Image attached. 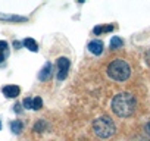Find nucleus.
I'll return each mask as SVG.
<instances>
[{
    "label": "nucleus",
    "mask_w": 150,
    "mask_h": 141,
    "mask_svg": "<svg viewBox=\"0 0 150 141\" xmlns=\"http://www.w3.org/2000/svg\"><path fill=\"white\" fill-rule=\"evenodd\" d=\"M135 97L131 93H119L112 99V110L119 118H129L135 112Z\"/></svg>",
    "instance_id": "nucleus-1"
},
{
    "label": "nucleus",
    "mask_w": 150,
    "mask_h": 141,
    "mask_svg": "<svg viewBox=\"0 0 150 141\" xmlns=\"http://www.w3.org/2000/svg\"><path fill=\"white\" fill-rule=\"evenodd\" d=\"M108 75L113 80V81H125L129 78L131 75V68L129 65L122 60V59H115L113 62H110V65L108 66Z\"/></svg>",
    "instance_id": "nucleus-2"
},
{
    "label": "nucleus",
    "mask_w": 150,
    "mask_h": 141,
    "mask_svg": "<svg viewBox=\"0 0 150 141\" xmlns=\"http://www.w3.org/2000/svg\"><path fill=\"white\" fill-rule=\"evenodd\" d=\"M93 129H94L97 137L109 138V137H112L115 134L116 126H115V122L109 116H100V118H97L93 122Z\"/></svg>",
    "instance_id": "nucleus-3"
},
{
    "label": "nucleus",
    "mask_w": 150,
    "mask_h": 141,
    "mask_svg": "<svg viewBox=\"0 0 150 141\" xmlns=\"http://www.w3.org/2000/svg\"><path fill=\"white\" fill-rule=\"evenodd\" d=\"M57 68H59V72H57V80L59 81H63L68 75V70H69V66H71V62L68 57H59L57 59Z\"/></svg>",
    "instance_id": "nucleus-4"
},
{
    "label": "nucleus",
    "mask_w": 150,
    "mask_h": 141,
    "mask_svg": "<svg viewBox=\"0 0 150 141\" xmlns=\"http://www.w3.org/2000/svg\"><path fill=\"white\" fill-rule=\"evenodd\" d=\"M2 93L8 97V99H16L21 93V88L18 85H5L2 88Z\"/></svg>",
    "instance_id": "nucleus-5"
},
{
    "label": "nucleus",
    "mask_w": 150,
    "mask_h": 141,
    "mask_svg": "<svg viewBox=\"0 0 150 141\" xmlns=\"http://www.w3.org/2000/svg\"><path fill=\"white\" fill-rule=\"evenodd\" d=\"M88 50L93 54H96V56L102 54L103 53V41L102 40H93V41H90L88 43Z\"/></svg>",
    "instance_id": "nucleus-6"
},
{
    "label": "nucleus",
    "mask_w": 150,
    "mask_h": 141,
    "mask_svg": "<svg viewBox=\"0 0 150 141\" xmlns=\"http://www.w3.org/2000/svg\"><path fill=\"white\" fill-rule=\"evenodd\" d=\"M50 75H52V63H50V62H47V63L43 66V69L40 70L38 78H40L41 81H46V80H49V78H50Z\"/></svg>",
    "instance_id": "nucleus-7"
},
{
    "label": "nucleus",
    "mask_w": 150,
    "mask_h": 141,
    "mask_svg": "<svg viewBox=\"0 0 150 141\" xmlns=\"http://www.w3.org/2000/svg\"><path fill=\"white\" fill-rule=\"evenodd\" d=\"M0 19L2 21H12V22H25V16H18V15H8V13H0Z\"/></svg>",
    "instance_id": "nucleus-8"
},
{
    "label": "nucleus",
    "mask_w": 150,
    "mask_h": 141,
    "mask_svg": "<svg viewBox=\"0 0 150 141\" xmlns=\"http://www.w3.org/2000/svg\"><path fill=\"white\" fill-rule=\"evenodd\" d=\"M22 44L28 49V50H31V51H38V44H37V41L35 40H33V38H25L24 41H22Z\"/></svg>",
    "instance_id": "nucleus-9"
},
{
    "label": "nucleus",
    "mask_w": 150,
    "mask_h": 141,
    "mask_svg": "<svg viewBox=\"0 0 150 141\" xmlns=\"http://www.w3.org/2000/svg\"><path fill=\"white\" fill-rule=\"evenodd\" d=\"M11 129H12V132H13V134H21V132H22V129H24V123H22L19 119L12 121V122H11Z\"/></svg>",
    "instance_id": "nucleus-10"
},
{
    "label": "nucleus",
    "mask_w": 150,
    "mask_h": 141,
    "mask_svg": "<svg viewBox=\"0 0 150 141\" xmlns=\"http://www.w3.org/2000/svg\"><path fill=\"white\" fill-rule=\"evenodd\" d=\"M124 46V41H122V38H119V37H112L110 38V49L112 50H116V49H119V47H122Z\"/></svg>",
    "instance_id": "nucleus-11"
},
{
    "label": "nucleus",
    "mask_w": 150,
    "mask_h": 141,
    "mask_svg": "<svg viewBox=\"0 0 150 141\" xmlns=\"http://www.w3.org/2000/svg\"><path fill=\"white\" fill-rule=\"evenodd\" d=\"M112 30H113L112 25H100V27H96L93 31H94V34L100 35V34H103V32H110Z\"/></svg>",
    "instance_id": "nucleus-12"
},
{
    "label": "nucleus",
    "mask_w": 150,
    "mask_h": 141,
    "mask_svg": "<svg viewBox=\"0 0 150 141\" xmlns=\"http://www.w3.org/2000/svg\"><path fill=\"white\" fill-rule=\"evenodd\" d=\"M43 107V100L40 97H34L33 99V110H40Z\"/></svg>",
    "instance_id": "nucleus-13"
},
{
    "label": "nucleus",
    "mask_w": 150,
    "mask_h": 141,
    "mask_svg": "<svg viewBox=\"0 0 150 141\" xmlns=\"http://www.w3.org/2000/svg\"><path fill=\"white\" fill-rule=\"evenodd\" d=\"M47 126H49V125H47L44 121H40V122H37V123L34 125V131H35V132H43L44 128L47 129Z\"/></svg>",
    "instance_id": "nucleus-14"
},
{
    "label": "nucleus",
    "mask_w": 150,
    "mask_h": 141,
    "mask_svg": "<svg viewBox=\"0 0 150 141\" xmlns=\"http://www.w3.org/2000/svg\"><path fill=\"white\" fill-rule=\"evenodd\" d=\"M0 54H8V43L3 40H0Z\"/></svg>",
    "instance_id": "nucleus-15"
},
{
    "label": "nucleus",
    "mask_w": 150,
    "mask_h": 141,
    "mask_svg": "<svg viewBox=\"0 0 150 141\" xmlns=\"http://www.w3.org/2000/svg\"><path fill=\"white\" fill-rule=\"evenodd\" d=\"M22 104H24V109H33V99H30V97L24 99Z\"/></svg>",
    "instance_id": "nucleus-16"
},
{
    "label": "nucleus",
    "mask_w": 150,
    "mask_h": 141,
    "mask_svg": "<svg viewBox=\"0 0 150 141\" xmlns=\"http://www.w3.org/2000/svg\"><path fill=\"white\" fill-rule=\"evenodd\" d=\"M144 59H146V63L150 66V49L146 51V56H144Z\"/></svg>",
    "instance_id": "nucleus-17"
},
{
    "label": "nucleus",
    "mask_w": 150,
    "mask_h": 141,
    "mask_svg": "<svg viewBox=\"0 0 150 141\" xmlns=\"http://www.w3.org/2000/svg\"><path fill=\"white\" fill-rule=\"evenodd\" d=\"M21 104H15V107H13V110L16 112V113H21V107H19Z\"/></svg>",
    "instance_id": "nucleus-18"
},
{
    "label": "nucleus",
    "mask_w": 150,
    "mask_h": 141,
    "mask_svg": "<svg viewBox=\"0 0 150 141\" xmlns=\"http://www.w3.org/2000/svg\"><path fill=\"white\" fill-rule=\"evenodd\" d=\"M146 132H147V134L150 135V122H149V123L146 125Z\"/></svg>",
    "instance_id": "nucleus-19"
},
{
    "label": "nucleus",
    "mask_w": 150,
    "mask_h": 141,
    "mask_svg": "<svg viewBox=\"0 0 150 141\" xmlns=\"http://www.w3.org/2000/svg\"><path fill=\"white\" fill-rule=\"evenodd\" d=\"M13 46H15L16 49H19V46H21V43H18V41H15V43H13Z\"/></svg>",
    "instance_id": "nucleus-20"
},
{
    "label": "nucleus",
    "mask_w": 150,
    "mask_h": 141,
    "mask_svg": "<svg viewBox=\"0 0 150 141\" xmlns=\"http://www.w3.org/2000/svg\"><path fill=\"white\" fill-rule=\"evenodd\" d=\"M5 60V54H0V63H2Z\"/></svg>",
    "instance_id": "nucleus-21"
},
{
    "label": "nucleus",
    "mask_w": 150,
    "mask_h": 141,
    "mask_svg": "<svg viewBox=\"0 0 150 141\" xmlns=\"http://www.w3.org/2000/svg\"><path fill=\"white\" fill-rule=\"evenodd\" d=\"M0 129H2V122H0Z\"/></svg>",
    "instance_id": "nucleus-22"
}]
</instances>
